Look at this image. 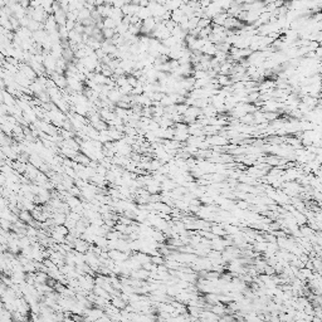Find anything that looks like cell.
Segmentation results:
<instances>
[{"label":"cell","instance_id":"cell-1","mask_svg":"<svg viewBox=\"0 0 322 322\" xmlns=\"http://www.w3.org/2000/svg\"><path fill=\"white\" fill-rule=\"evenodd\" d=\"M208 142H210L212 145L220 146V145H225V144H226V139H225V137H221V136H219V135H214V136L212 137V139H210Z\"/></svg>","mask_w":322,"mask_h":322}]
</instances>
